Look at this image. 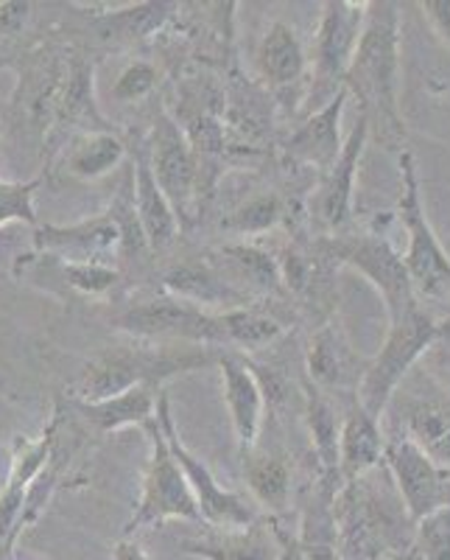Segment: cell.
<instances>
[{"label": "cell", "instance_id": "ba28073f", "mask_svg": "<svg viewBox=\"0 0 450 560\" xmlns=\"http://www.w3.org/2000/svg\"><path fill=\"white\" fill-rule=\"evenodd\" d=\"M118 328L138 342H165V345H193V348H224L222 317L208 314L182 300L154 298L143 300L129 308Z\"/></svg>", "mask_w": 450, "mask_h": 560}, {"label": "cell", "instance_id": "8992f818", "mask_svg": "<svg viewBox=\"0 0 450 560\" xmlns=\"http://www.w3.org/2000/svg\"><path fill=\"white\" fill-rule=\"evenodd\" d=\"M400 177H403V194H400L398 210L408 230V253L403 258V267L417 298H445L450 292V261L425 219L417 166L408 152L400 154Z\"/></svg>", "mask_w": 450, "mask_h": 560}, {"label": "cell", "instance_id": "83f0119b", "mask_svg": "<svg viewBox=\"0 0 450 560\" xmlns=\"http://www.w3.org/2000/svg\"><path fill=\"white\" fill-rule=\"evenodd\" d=\"M412 443L439 468L450 465V401H423L408 415Z\"/></svg>", "mask_w": 450, "mask_h": 560}, {"label": "cell", "instance_id": "5b68a950", "mask_svg": "<svg viewBox=\"0 0 450 560\" xmlns=\"http://www.w3.org/2000/svg\"><path fill=\"white\" fill-rule=\"evenodd\" d=\"M437 339V323L419 308V303L400 312L389 325V337L383 342L381 353L372 359L358 382V407L369 418H381L389 398L403 382L412 364L425 353V348Z\"/></svg>", "mask_w": 450, "mask_h": 560}, {"label": "cell", "instance_id": "d6a6232c", "mask_svg": "<svg viewBox=\"0 0 450 560\" xmlns=\"http://www.w3.org/2000/svg\"><path fill=\"white\" fill-rule=\"evenodd\" d=\"M62 102H57L59 113L68 115L70 121H87V118H102L93 98V68L84 62H73L64 73Z\"/></svg>", "mask_w": 450, "mask_h": 560}, {"label": "cell", "instance_id": "484cf974", "mask_svg": "<svg viewBox=\"0 0 450 560\" xmlns=\"http://www.w3.org/2000/svg\"><path fill=\"white\" fill-rule=\"evenodd\" d=\"M241 459L244 479L252 490L254 502L267 508L269 513H283L288 508V499H292V468H288L286 459L258 452V446L241 454Z\"/></svg>", "mask_w": 450, "mask_h": 560}, {"label": "cell", "instance_id": "4dcf8cb0", "mask_svg": "<svg viewBox=\"0 0 450 560\" xmlns=\"http://www.w3.org/2000/svg\"><path fill=\"white\" fill-rule=\"evenodd\" d=\"M43 258H51V255H43ZM51 261L64 287L73 289L82 298H104L121 280V272L115 267H107V264H73L59 261V258H51Z\"/></svg>", "mask_w": 450, "mask_h": 560}, {"label": "cell", "instance_id": "5bb4252c", "mask_svg": "<svg viewBox=\"0 0 450 560\" xmlns=\"http://www.w3.org/2000/svg\"><path fill=\"white\" fill-rule=\"evenodd\" d=\"M364 20H367V3H344V0L324 3L317 34V73L324 82H344L355 45L362 39Z\"/></svg>", "mask_w": 450, "mask_h": 560}, {"label": "cell", "instance_id": "ffe728a7", "mask_svg": "<svg viewBox=\"0 0 450 560\" xmlns=\"http://www.w3.org/2000/svg\"><path fill=\"white\" fill-rule=\"evenodd\" d=\"M344 102H347V90L339 88L336 96L330 98L319 113H313L308 121L299 124V129L286 143L292 160L319 168V172H330V166L336 163L339 152H342L339 124H342Z\"/></svg>", "mask_w": 450, "mask_h": 560}, {"label": "cell", "instance_id": "8fae6325", "mask_svg": "<svg viewBox=\"0 0 450 560\" xmlns=\"http://www.w3.org/2000/svg\"><path fill=\"white\" fill-rule=\"evenodd\" d=\"M216 364L222 370L224 401H227L229 423H233L235 440H238V452L247 454L258 446L263 412H267L263 382H260L252 362L244 359L241 353H233V350L222 353L216 359Z\"/></svg>", "mask_w": 450, "mask_h": 560}, {"label": "cell", "instance_id": "d590c367", "mask_svg": "<svg viewBox=\"0 0 450 560\" xmlns=\"http://www.w3.org/2000/svg\"><path fill=\"white\" fill-rule=\"evenodd\" d=\"M419 547L428 560H450V504L419 522Z\"/></svg>", "mask_w": 450, "mask_h": 560}, {"label": "cell", "instance_id": "60d3db41", "mask_svg": "<svg viewBox=\"0 0 450 560\" xmlns=\"http://www.w3.org/2000/svg\"><path fill=\"white\" fill-rule=\"evenodd\" d=\"M437 337H448L450 339V317L445 319L442 325H437Z\"/></svg>", "mask_w": 450, "mask_h": 560}, {"label": "cell", "instance_id": "e0dca14e", "mask_svg": "<svg viewBox=\"0 0 450 560\" xmlns=\"http://www.w3.org/2000/svg\"><path fill=\"white\" fill-rule=\"evenodd\" d=\"M367 135L369 115L362 113V121L353 127L336 163L330 166V172H324V183L319 188L317 199V217L328 230H339L350 222V213H353V179L358 160H362L364 143H367Z\"/></svg>", "mask_w": 450, "mask_h": 560}, {"label": "cell", "instance_id": "603a6c76", "mask_svg": "<svg viewBox=\"0 0 450 560\" xmlns=\"http://www.w3.org/2000/svg\"><path fill=\"white\" fill-rule=\"evenodd\" d=\"M127 160V143L109 129H87L70 140L64 172L76 179H102Z\"/></svg>", "mask_w": 450, "mask_h": 560}, {"label": "cell", "instance_id": "277c9868", "mask_svg": "<svg viewBox=\"0 0 450 560\" xmlns=\"http://www.w3.org/2000/svg\"><path fill=\"white\" fill-rule=\"evenodd\" d=\"M149 434V463L143 471V485H140V499L132 518L123 527V538H132L140 529L159 527L165 522H191L204 524L202 513L197 508L191 488L185 482V474L179 471L168 440L159 429L157 418L146 427Z\"/></svg>", "mask_w": 450, "mask_h": 560}, {"label": "cell", "instance_id": "1f68e13d", "mask_svg": "<svg viewBox=\"0 0 450 560\" xmlns=\"http://www.w3.org/2000/svg\"><path fill=\"white\" fill-rule=\"evenodd\" d=\"M280 219H283L280 199L274 194H260V197H252L244 205H238L224 219L222 228L229 230V233H238V236H258V233L277 228Z\"/></svg>", "mask_w": 450, "mask_h": 560}, {"label": "cell", "instance_id": "f1b7e54d", "mask_svg": "<svg viewBox=\"0 0 450 560\" xmlns=\"http://www.w3.org/2000/svg\"><path fill=\"white\" fill-rule=\"evenodd\" d=\"M222 317L224 348L238 350H263L283 337V323L258 308H235V312L218 314Z\"/></svg>", "mask_w": 450, "mask_h": 560}, {"label": "cell", "instance_id": "44dd1931", "mask_svg": "<svg viewBox=\"0 0 450 560\" xmlns=\"http://www.w3.org/2000/svg\"><path fill=\"white\" fill-rule=\"evenodd\" d=\"M383 440L378 420L369 418L358 404L344 415L342 432H339V474L347 482H355L367 471H372L375 465L381 463Z\"/></svg>", "mask_w": 450, "mask_h": 560}, {"label": "cell", "instance_id": "d4e9b609", "mask_svg": "<svg viewBox=\"0 0 450 560\" xmlns=\"http://www.w3.org/2000/svg\"><path fill=\"white\" fill-rule=\"evenodd\" d=\"M308 376L319 389L347 387L358 378V370H353V350L336 325L328 323L311 339L308 350Z\"/></svg>", "mask_w": 450, "mask_h": 560}, {"label": "cell", "instance_id": "30bf717a", "mask_svg": "<svg viewBox=\"0 0 450 560\" xmlns=\"http://www.w3.org/2000/svg\"><path fill=\"white\" fill-rule=\"evenodd\" d=\"M146 154L159 191L165 194V199L177 210V219L182 224L185 217H191V205L197 199L199 158L168 109H159L154 115Z\"/></svg>", "mask_w": 450, "mask_h": 560}, {"label": "cell", "instance_id": "836d02e7", "mask_svg": "<svg viewBox=\"0 0 450 560\" xmlns=\"http://www.w3.org/2000/svg\"><path fill=\"white\" fill-rule=\"evenodd\" d=\"M37 188L39 179H26V183L0 179V230L14 222L37 224V210H34Z\"/></svg>", "mask_w": 450, "mask_h": 560}, {"label": "cell", "instance_id": "7a4b0ae2", "mask_svg": "<svg viewBox=\"0 0 450 560\" xmlns=\"http://www.w3.org/2000/svg\"><path fill=\"white\" fill-rule=\"evenodd\" d=\"M342 88L364 102V113H378L389 129L403 132L398 107L400 88V23L394 3H367V20Z\"/></svg>", "mask_w": 450, "mask_h": 560}, {"label": "cell", "instance_id": "7402d4cb", "mask_svg": "<svg viewBox=\"0 0 450 560\" xmlns=\"http://www.w3.org/2000/svg\"><path fill=\"white\" fill-rule=\"evenodd\" d=\"M157 393L152 387H132L127 393L96 404H79V412L96 432L109 434L127 427L146 429L157 418Z\"/></svg>", "mask_w": 450, "mask_h": 560}, {"label": "cell", "instance_id": "d6986e66", "mask_svg": "<svg viewBox=\"0 0 450 560\" xmlns=\"http://www.w3.org/2000/svg\"><path fill=\"white\" fill-rule=\"evenodd\" d=\"M216 258H210V264L224 275L227 283H233L241 294L249 300L254 294L263 298H274V294L286 292L283 283V272H280V261H274L267 249L254 247V244H224L216 249Z\"/></svg>", "mask_w": 450, "mask_h": 560}, {"label": "cell", "instance_id": "f35d334b", "mask_svg": "<svg viewBox=\"0 0 450 560\" xmlns=\"http://www.w3.org/2000/svg\"><path fill=\"white\" fill-rule=\"evenodd\" d=\"M115 560H152V555L140 547L134 538H123V541L115 547Z\"/></svg>", "mask_w": 450, "mask_h": 560}, {"label": "cell", "instance_id": "b9f144b4", "mask_svg": "<svg viewBox=\"0 0 450 560\" xmlns=\"http://www.w3.org/2000/svg\"><path fill=\"white\" fill-rule=\"evenodd\" d=\"M0 135H3V124H0Z\"/></svg>", "mask_w": 450, "mask_h": 560}, {"label": "cell", "instance_id": "6da1fadb", "mask_svg": "<svg viewBox=\"0 0 450 560\" xmlns=\"http://www.w3.org/2000/svg\"><path fill=\"white\" fill-rule=\"evenodd\" d=\"M213 359L216 357L208 348H193V345L138 342L132 348L109 350L82 370L79 382L73 384V398L79 404H96L132 387L159 389L168 378L182 376Z\"/></svg>", "mask_w": 450, "mask_h": 560}, {"label": "cell", "instance_id": "f546056e", "mask_svg": "<svg viewBox=\"0 0 450 560\" xmlns=\"http://www.w3.org/2000/svg\"><path fill=\"white\" fill-rule=\"evenodd\" d=\"M305 398H308L305 420H308V432H311L313 440V452H317L324 471L333 477V474H339V432H342V423L336 420L333 404L324 398L322 389L308 384Z\"/></svg>", "mask_w": 450, "mask_h": 560}, {"label": "cell", "instance_id": "52a82bcc", "mask_svg": "<svg viewBox=\"0 0 450 560\" xmlns=\"http://www.w3.org/2000/svg\"><path fill=\"white\" fill-rule=\"evenodd\" d=\"M157 423L159 429H163L165 440H168V448H171L174 459H177L179 471L185 474V482L191 488L199 513H202V522L208 524V527L241 529L249 527L252 522H258V516H254V510L247 504V499L233 493V490L222 488L208 465H204L191 448L185 446L182 438H179L177 432V423H174L168 393H163V389L157 393Z\"/></svg>", "mask_w": 450, "mask_h": 560}, {"label": "cell", "instance_id": "4316f807", "mask_svg": "<svg viewBox=\"0 0 450 560\" xmlns=\"http://www.w3.org/2000/svg\"><path fill=\"white\" fill-rule=\"evenodd\" d=\"M177 3H134L127 9H115V12L102 14L96 20L98 34L104 39H115V43H140V39L154 37L163 32V26L177 12Z\"/></svg>", "mask_w": 450, "mask_h": 560}, {"label": "cell", "instance_id": "ab89813d", "mask_svg": "<svg viewBox=\"0 0 450 560\" xmlns=\"http://www.w3.org/2000/svg\"><path fill=\"white\" fill-rule=\"evenodd\" d=\"M274 560H305L303 549H299L297 541H292V538H286L283 535V549H280V555Z\"/></svg>", "mask_w": 450, "mask_h": 560}, {"label": "cell", "instance_id": "2e32d148", "mask_svg": "<svg viewBox=\"0 0 450 560\" xmlns=\"http://www.w3.org/2000/svg\"><path fill=\"white\" fill-rule=\"evenodd\" d=\"M132 205L134 217H138L143 242L152 249L171 247L179 236V219L171 202L159 191L157 179H154L152 166H149L146 149H138L132 158Z\"/></svg>", "mask_w": 450, "mask_h": 560}, {"label": "cell", "instance_id": "9a60e30c", "mask_svg": "<svg viewBox=\"0 0 450 560\" xmlns=\"http://www.w3.org/2000/svg\"><path fill=\"white\" fill-rule=\"evenodd\" d=\"M163 289L168 298L182 300L188 306H197L208 314H224L249 306L247 294L227 283L224 275L210 261H188L168 269L163 278Z\"/></svg>", "mask_w": 450, "mask_h": 560}, {"label": "cell", "instance_id": "7c38bea8", "mask_svg": "<svg viewBox=\"0 0 450 560\" xmlns=\"http://www.w3.org/2000/svg\"><path fill=\"white\" fill-rule=\"evenodd\" d=\"M383 452H387L394 479H398L400 497L406 502L408 516L414 522H423L425 516H431L434 510L448 504V482H445L442 468L428 454L419 452L412 440H394Z\"/></svg>", "mask_w": 450, "mask_h": 560}, {"label": "cell", "instance_id": "e575fe53", "mask_svg": "<svg viewBox=\"0 0 450 560\" xmlns=\"http://www.w3.org/2000/svg\"><path fill=\"white\" fill-rule=\"evenodd\" d=\"M157 82H159L157 68H154L152 62H146V59H134V62H129L127 68L115 77L112 98L121 104L140 102V98L152 96Z\"/></svg>", "mask_w": 450, "mask_h": 560}, {"label": "cell", "instance_id": "4fadbf2b", "mask_svg": "<svg viewBox=\"0 0 450 560\" xmlns=\"http://www.w3.org/2000/svg\"><path fill=\"white\" fill-rule=\"evenodd\" d=\"M54 432H57V427H51L37 440H20L17 448H14L12 471H9L7 485L0 490V544H12L14 535L23 529L28 493L51 459Z\"/></svg>", "mask_w": 450, "mask_h": 560}, {"label": "cell", "instance_id": "ac0fdd59", "mask_svg": "<svg viewBox=\"0 0 450 560\" xmlns=\"http://www.w3.org/2000/svg\"><path fill=\"white\" fill-rule=\"evenodd\" d=\"M179 549L204 560H274L283 549V533L272 524L252 522L241 529H216L204 538H188Z\"/></svg>", "mask_w": 450, "mask_h": 560}, {"label": "cell", "instance_id": "9c48e42d", "mask_svg": "<svg viewBox=\"0 0 450 560\" xmlns=\"http://www.w3.org/2000/svg\"><path fill=\"white\" fill-rule=\"evenodd\" d=\"M317 253L336 264L358 269L387 300L389 319L417 303L403 258L381 236H336L317 244Z\"/></svg>", "mask_w": 450, "mask_h": 560}, {"label": "cell", "instance_id": "cb8c5ba5", "mask_svg": "<svg viewBox=\"0 0 450 560\" xmlns=\"http://www.w3.org/2000/svg\"><path fill=\"white\" fill-rule=\"evenodd\" d=\"M260 77L272 88H292L305 73V48L297 32L286 23L274 20L269 32L263 34L258 48Z\"/></svg>", "mask_w": 450, "mask_h": 560}, {"label": "cell", "instance_id": "74e56055", "mask_svg": "<svg viewBox=\"0 0 450 560\" xmlns=\"http://www.w3.org/2000/svg\"><path fill=\"white\" fill-rule=\"evenodd\" d=\"M423 12L428 14L439 37L450 45V0H425Z\"/></svg>", "mask_w": 450, "mask_h": 560}, {"label": "cell", "instance_id": "8d00e7d4", "mask_svg": "<svg viewBox=\"0 0 450 560\" xmlns=\"http://www.w3.org/2000/svg\"><path fill=\"white\" fill-rule=\"evenodd\" d=\"M28 12H32V7H28V3L3 0V3H0V34H17L20 28L26 26Z\"/></svg>", "mask_w": 450, "mask_h": 560}, {"label": "cell", "instance_id": "3957f363", "mask_svg": "<svg viewBox=\"0 0 450 560\" xmlns=\"http://www.w3.org/2000/svg\"><path fill=\"white\" fill-rule=\"evenodd\" d=\"M143 233H140L138 217L132 205V183L129 191L109 205V210L93 219H84L76 224H39L34 230V247L43 255H51L59 261L73 264H107L127 249L140 247Z\"/></svg>", "mask_w": 450, "mask_h": 560}]
</instances>
